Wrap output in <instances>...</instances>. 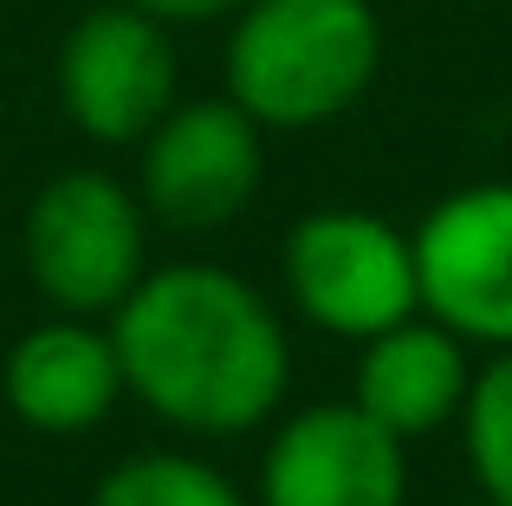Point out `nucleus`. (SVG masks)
<instances>
[{"label": "nucleus", "instance_id": "ddd939ff", "mask_svg": "<svg viewBox=\"0 0 512 506\" xmlns=\"http://www.w3.org/2000/svg\"><path fill=\"white\" fill-rule=\"evenodd\" d=\"M130 7L163 26H208V20H234L247 0H130Z\"/></svg>", "mask_w": 512, "mask_h": 506}, {"label": "nucleus", "instance_id": "f03ea898", "mask_svg": "<svg viewBox=\"0 0 512 506\" xmlns=\"http://www.w3.org/2000/svg\"><path fill=\"white\" fill-rule=\"evenodd\" d=\"M383 65L370 0H247L227 33V98L260 130H318L357 111Z\"/></svg>", "mask_w": 512, "mask_h": 506}, {"label": "nucleus", "instance_id": "6e6552de", "mask_svg": "<svg viewBox=\"0 0 512 506\" xmlns=\"http://www.w3.org/2000/svg\"><path fill=\"white\" fill-rule=\"evenodd\" d=\"M260 506H409V442L357 403H312L266 442Z\"/></svg>", "mask_w": 512, "mask_h": 506}, {"label": "nucleus", "instance_id": "0eeeda50", "mask_svg": "<svg viewBox=\"0 0 512 506\" xmlns=\"http://www.w3.org/2000/svg\"><path fill=\"white\" fill-rule=\"evenodd\" d=\"M59 104L78 137L137 143L175 104V39L130 0H98L59 46Z\"/></svg>", "mask_w": 512, "mask_h": 506}, {"label": "nucleus", "instance_id": "f257e3e1", "mask_svg": "<svg viewBox=\"0 0 512 506\" xmlns=\"http://www.w3.org/2000/svg\"><path fill=\"white\" fill-rule=\"evenodd\" d=\"M124 396L182 435H247L286 403L292 338L279 312L214 260L150 266L111 312Z\"/></svg>", "mask_w": 512, "mask_h": 506}, {"label": "nucleus", "instance_id": "7ed1b4c3", "mask_svg": "<svg viewBox=\"0 0 512 506\" xmlns=\"http://www.w3.org/2000/svg\"><path fill=\"white\" fill-rule=\"evenodd\" d=\"M20 260L52 312L111 318L124 292L150 273V215L117 176L65 169L26 202Z\"/></svg>", "mask_w": 512, "mask_h": 506}, {"label": "nucleus", "instance_id": "39448f33", "mask_svg": "<svg viewBox=\"0 0 512 506\" xmlns=\"http://www.w3.org/2000/svg\"><path fill=\"white\" fill-rule=\"evenodd\" d=\"M137 202L175 234L240 221L266 176V130L234 98H175L137 137Z\"/></svg>", "mask_w": 512, "mask_h": 506}, {"label": "nucleus", "instance_id": "9d476101", "mask_svg": "<svg viewBox=\"0 0 512 506\" xmlns=\"http://www.w3.org/2000/svg\"><path fill=\"white\" fill-rule=\"evenodd\" d=\"M467 383H474L467 344L454 338L441 318L409 312L402 325L363 338L350 403H357L376 429H389L396 442H422V435L448 429V422L461 416Z\"/></svg>", "mask_w": 512, "mask_h": 506}, {"label": "nucleus", "instance_id": "20e7f679", "mask_svg": "<svg viewBox=\"0 0 512 506\" xmlns=\"http://www.w3.org/2000/svg\"><path fill=\"white\" fill-rule=\"evenodd\" d=\"M279 279H286V299L305 325L350 344L422 312L409 234L396 221L370 215V208H312V215H299L286 228V247H279Z\"/></svg>", "mask_w": 512, "mask_h": 506}, {"label": "nucleus", "instance_id": "423d86ee", "mask_svg": "<svg viewBox=\"0 0 512 506\" xmlns=\"http://www.w3.org/2000/svg\"><path fill=\"white\" fill-rule=\"evenodd\" d=\"M409 247L422 312L461 344L512 351V182H467L441 195Z\"/></svg>", "mask_w": 512, "mask_h": 506}, {"label": "nucleus", "instance_id": "9b49d317", "mask_svg": "<svg viewBox=\"0 0 512 506\" xmlns=\"http://www.w3.org/2000/svg\"><path fill=\"white\" fill-rule=\"evenodd\" d=\"M91 506H247V494L214 461L182 455V448H150V455L117 461L91 487Z\"/></svg>", "mask_w": 512, "mask_h": 506}, {"label": "nucleus", "instance_id": "f8f14e48", "mask_svg": "<svg viewBox=\"0 0 512 506\" xmlns=\"http://www.w3.org/2000/svg\"><path fill=\"white\" fill-rule=\"evenodd\" d=\"M461 448L487 506H512V351H493L474 370L461 403Z\"/></svg>", "mask_w": 512, "mask_h": 506}, {"label": "nucleus", "instance_id": "1a4fd4ad", "mask_svg": "<svg viewBox=\"0 0 512 506\" xmlns=\"http://www.w3.org/2000/svg\"><path fill=\"white\" fill-rule=\"evenodd\" d=\"M7 409L39 435H85L124 403V370H117L111 325L98 318H46V325L20 331L0 370Z\"/></svg>", "mask_w": 512, "mask_h": 506}]
</instances>
